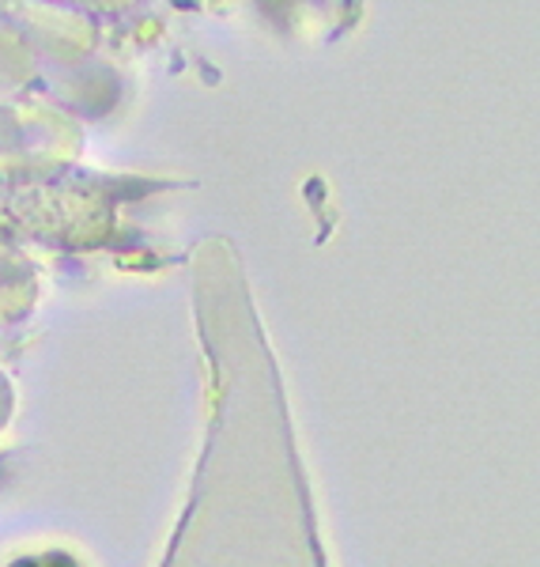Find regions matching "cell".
Wrapping results in <instances>:
<instances>
[{"label": "cell", "instance_id": "obj_1", "mask_svg": "<svg viewBox=\"0 0 540 567\" xmlns=\"http://www.w3.org/2000/svg\"><path fill=\"white\" fill-rule=\"evenodd\" d=\"M12 567H80L69 553H45V556H27V560Z\"/></svg>", "mask_w": 540, "mask_h": 567}]
</instances>
